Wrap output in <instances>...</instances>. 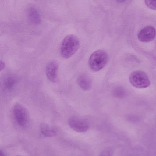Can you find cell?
I'll list each match as a JSON object with an SVG mask.
<instances>
[{
	"mask_svg": "<svg viewBox=\"0 0 156 156\" xmlns=\"http://www.w3.org/2000/svg\"><path fill=\"white\" fill-rule=\"evenodd\" d=\"M79 45V41L76 36L73 34L67 35L63 39L61 44L62 56L65 58H70L76 52Z\"/></svg>",
	"mask_w": 156,
	"mask_h": 156,
	"instance_id": "cell-1",
	"label": "cell"
},
{
	"mask_svg": "<svg viewBox=\"0 0 156 156\" xmlns=\"http://www.w3.org/2000/svg\"><path fill=\"white\" fill-rule=\"evenodd\" d=\"M108 55L103 50L95 51L90 55L89 64L91 69L94 72L98 71L103 69L108 60Z\"/></svg>",
	"mask_w": 156,
	"mask_h": 156,
	"instance_id": "cell-2",
	"label": "cell"
},
{
	"mask_svg": "<svg viewBox=\"0 0 156 156\" xmlns=\"http://www.w3.org/2000/svg\"><path fill=\"white\" fill-rule=\"evenodd\" d=\"M129 80L131 85L136 88H146L151 84L147 75L141 70H136L132 72L129 75Z\"/></svg>",
	"mask_w": 156,
	"mask_h": 156,
	"instance_id": "cell-3",
	"label": "cell"
},
{
	"mask_svg": "<svg viewBox=\"0 0 156 156\" xmlns=\"http://www.w3.org/2000/svg\"><path fill=\"white\" fill-rule=\"evenodd\" d=\"M13 114L16 122L19 125L24 126L28 122L29 119L28 112L20 104L17 103L14 105Z\"/></svg>",
	"mask_w": 156,
	"mask_h": 156,
	"instance_id": "cell-4",
	"label": "cell"
},
{
	"mask_svg": "<svg viewBox=\"0 0 156 156\" xmlns=\"http://www.w3.org/2000/svg\"><path fill=\"white\" fill-rule=\"evenodd\" d=\"M69 123L72 129L79 133L87 131L89 127V124L86 121L76 116H72L69 118Z\"/></svg>",
	"mask_w": 156,
	"mask_h": 156,
	"instance_id": "cell-5",
	"label": "cell"
},
{
	"mask_svg": "<svg viewBox=\"0 0 156 156\" xmlns=\"http://www.w3.org/2000/svg\"><path fill=\"white\" fill-rule=\"evenodd\" d=\"M156 35V30L151 26H147L141 30L138 34V38L141 42H148L152 41Z\"/></svg>",
	"mask_w": 156,
	"mask_h": 156,
	"instance_id": "cell-6",
	"label": "cell"
},
{
	"mask_svg": "<svg viewBox=\"0 0 156 156\" xmlns=\"http://www.w3.org/2000/svg\"><path fill=\"white\" fill-rule=\"evenodd\" d=\"M58 68V63L53 61L48 62L45 68L46 76L51 82L56 83L58 81L57 71Z\"/></svg>",
	"mask_w": 156,
	"mask_h": 156,
	"instance_id": "cell-7",
	"label": "cell"
},
{
	"mask_svg": "<svg viewBox=\"0 0 156 156\" xmlns=\"http://www.w3.org/2000/svg\"><path fill=\"white\" fill-rule=\"evenodd\" d=\"M77 82L80 87L84 90L90 89L91 87L92 80L90 77L87 74L80 75L78 77Z\"/></svg>",
	"mask_w": 156,
	"mask_h": 156,
	"instance_id": "cell-8",
	"label": "cell"
},
{
	"mask_svg": "<svg viewBox=\"0 0 156 156\" xmlns=\"http://www.w3.org/2000/svg\"><path fill=\"white\" fill-rule=\"evenodd\" d=\"M28 16L30 21L33 24L37 25L41 22L40 15L36 9L33 6H30L27 10Z\"/></svg>",
	"mask_w": 156,
	"mask_h": 156,
	"instance_id": "cell-9",
	"label": "cell"
},
{
	"mask_svg": "<svg viewBox=\"0 0 156 156\" xmlns=\"http://www.w3.org/2000/svg\"><path fill=\"white\" fill-rule=\"evenodd\" d=\"M40 129L41 133L48 137H52L56 134L55 130L48 124L43 123L41 124Z\"/></svg>",
	"mask_w": 156,
	"mask_h": 156,
	"instance_id": "cell-10",
	"label": "cell"
},
{
	"mask_svg": "<svg viewBox=\"0 0 156 156\" xmlns=\"http://www.w3.org/2000/svg\"><path fill=\"white\" fill-rule=\"evenodd\" d=\"M16 81V79L15 77L12 76H9L5 79L4 85L6 89L10 90L14 86Z\"/></svg>",
	"mask_w": 156,
	"mask_h": 156,
	"instance_id": "cell-11",
	"label": "cell"
},
{
	"mask_svg": "<svg viewBox=\"0 0 156 156\" xmlns=\"http://www.w3.org/2000/svg\"><path fill=\"white\" fill-rule=\"evenodd\" d=\"M113 94L115 97L121 98L125 94V91L123 87L120 86L115 87L113 90Z\"/></svg>",
	"mask_w": 156,
	"mask_h": 156,
	"instance_id": "cell-12",
	"label": "cell"
},
{
	"mask_svg": "<svg viewBox=\"0 0 156 156\" xmlns=\"http://www.w3.org/2000/svg\"><path fill=\"white\" fill-rule=\"evenodd\" d=\"M146 5L149 9L156 10V0H145Z\"/></svg>",
	"mask_w": 156,
	"mask_h": 156,
	"instance_id": "cell-13",
	"label": "cell"
},
{
	"mask_svg": "<svg viewBox=\"0 0 156 156\" xmlns=\"http://www.w3.org/2000/svg\"><path fill=\"white\" fill-rule=\"evenodd\" d=\"M112 153L109 149H106L103 151L100 154V156H111Z\"/></svg>",
	"mask_w": 156,
	"mask_h": 156,
	"instance_id": "cell-14",
	"label": "cell"
},
{
	"mask_svg": "<svg viewBox=\"0 0 156 156\" xmlns=\"http://www.w3.org/2000/svg\"><path fill=\"white\" fill-rule=\"evenodd\" d=\"M5 66V63L2 60L0 61V71L2 70Z\"/></svg>",
	"mask_w": 156,
	"mask_h": 156,
	"instance_id": "cell-15",
	"label": "cell"
},
{
	"mask_svg": "<svg viewBox=\"0 0 156 156\" xmlns=\"http://www.w3.org/2000/svg\"><path fill=\"white\" fill-rule=\"evenodd\" d=\"M0 156H5L3 152H2L1 151H0Z\"/></svg>",
	"mask_w": 156,
	"mask_h": 156,
	"instance_id": "cell-16",
	"label": "cell"
},
{
	"mask_svg": "<svg viewBox=\"0 0 156 156\" xmlns=\"http://www.w3.org/2000/svg\"><path fill=\"white\" fill-rule=\"evenodd\" d=\"M117 1L119 2H122L124 1L123 0H118Z\"/></svg>",
	"mask_w": 156,
	"mask_h": 156,
	"instance_id": "cell-17",
	"label": "cell"
}]
</instances>
